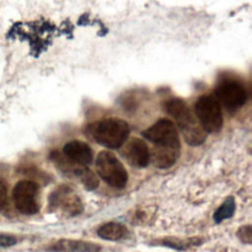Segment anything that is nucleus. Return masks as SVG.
<instances>
[{"mask_svg":"<svg viewBox=\"0 0 252 252\" xmlns=\"http://www.w3.org/2000/svg\"><path fill=\"white\" fill-rule=\"evenodd\" d=\"M163 107L168 115L176 122L177 127L187 144L191 146H199L205 142L207 132L182 99L170 98L164 102Z\"/></svg>","mask_w":252,"mask_h":252,"instance_id":"nucleus-1","label":"nucleus"},{"mask_svg":"<svg viewBox=\"0 0 252 252\" xmlns=\"http://www.w3.org/2000/svg\"><path fill=\"white\" fill-rule=\"evenodd\" d=\"M130 133L126 121L111 117L97 122L93 129V137L97 144L107 149H118L127 140Z\"/></svg>","mask_w":252,"mask_h":252,"instance_id":"nucleus-2","label":"nucleus"},{"mask_svg":"<svg viewBox=\"0 0 252 252\" xmlns=\"http://www.w3.org/2000/svg\"><path fill=\"white\" fill-rule=\"evenodd\" d=\"M194 110L195 116L207 133H218L221 129L222 112L216 96L212 94L200 96L195 102Z\"/></svg>","mask_w":252,"mask_h":252,"instance_id":"nucleus-3","label":"nucleus"},{"mask_svg":"<svg viewBox=\"0 0 252 252\" xmlns=\"http://www.w3.org/2000/svg\"><path fill=\"white\" fill-rule=\"evenodd\" d=\"M95 169L99 177L108 185L123 188L128 180V175L121 161L109 151H102L95 160Z\"/></svg>","mask_w":252,"mask_h":252,"instance_id":"nucleus-4","label":"nucleus"},{"mask_svg":"<svg viewBox=\"0 0 252 252\" xmlns=\"http://www.w3.org/2000/svg\"><path fill=\"white\" fill-rule=\"evenodd\" d=\"M142 135L157 148L180 149L178 131L170 119L161 118L158 120L151 127L144 130Z\"/></svg>","mask_w":252,"mask_h":252,"instance_id":"nucleus-5","label":"nucleus"},{"mask_svg":"<svg viewBox=\"0 0 252 252\" xmlns=\"http://www.w3.org/2000/svg\"><path fill=\"white\" fill-rule=\"evenodd\" d=\"M216 98L228 110H236L247 100V91L238 81L225 80L216 88Z\"/></svg>","mask_w":252,"mask_h":252,"instance_id":"nucleus-6","label":"nucleus"},{"mask_svg":"<svg viewBox=\"0 0 252 252\" xmlns=\"http://www.w3.org/2000/svg\"><path fill=\"white\" fill-rule=\"evenodd\" d=\"M38 186L28 180L19 181L13 189V200L19 212L26 215H32L38 211L36 196Z\"/></svg>","mask_w":252,"mask_h":252,"instance_id":"nucleus-7","label":"nucleus"},{"mask_svg":"<svg viewBox=\"0 0 252 252\" xmlns=\"http://www.w3.org/2000/svg\"><path fill=\"white\" fill-rule=\"evenodd\" d=\"M123 156L131 166L142 168L150 161V151L147 144L139 138H133L125 147Z\"/></svg>","mask_w":252,"mask_h":252,"instance_id":"nucleus-8","label":"nucleus"},{"mask_svg":"<svg viewBox=\"0 0 252 252\" xmlns=\"http://www.w3.org/2000/svg\"><path fill=\"white\" fill-rule=\"evenodd\" d=\"M63 154L70 161L80 165H88L93 160V152L91 147L79 140L68 142L63 147Z\"/></svg>","mask_w":252,"mask_h":252,"instance_id":"nucleus-9","label":"nucleus"},{"mask_svg":"<svg viewBox=\"0 0 252 252\" xmlns=\"http://www.w3.org/2000/svg\"><path fill=\"white\" fill-rule=\"evenodd\" d=\"M52 250L56 252H98L100 247L91 242L62 239L53 245Z\"/></svg>","mask_w":252,"mask_h":252,"instance_id":"nucleus-10","label":"nucleus"},{"mask_svg":"<svg viewBox=\"0 0 252 252\" xmlns=\"http://www.w3.org/2000/svg\"><path fill=\"white\" fill-rule=\"evenodd\" d=\"M180 154V149H164L155 147L152 152V160L158 168H167L175 163Z\"/></svg>","mask_w":252,"mask_h":252,"instance_id":"nucleus-11","label":"nucleus"},{"mask_svg":"<svg viewBox=\"0 0 252 252\" xmlns=\"http://www.w3.org/2000/svg\"><path fill=\"white\" fill-rule=\"evenodd\" d=\"M98 236L106 240H118L125 234V227L118 222H107L97 230Z\"/></svg>","mask_w":252,"mask_h":252,"instance_id":"nucleus-12","label":"nucleus"},{"mask_svg":"<svg viewBox=\"0 0 252 252\" xmlns=\"http://www.w3.org/2000/svg\"><path fill=\"white\" fill-rule=\"evenodd\" d=\"M235 210V202L232 197H228L224 200V202L220 205V207L216 211L214 215V219L217 222H220L221 220L230 218Z\"/></svg>","mask_w":252,"mask_h":252,"instance_id":"nucleus-13","label":"nucleus"},{"mask_svg":"<svg viewBox=\"0 0 252 252\" xmlns=\"http://www.w3.org/2000/svg\"><path fill=\"white\" fill-rule=\"evenodd\" d=\"M17 242L16 238L10 235H0V247H9Z\"/></svg>","mask_w":252,"mask_h":252,"instance_id":"nucleus-14","label":"nucleus"},{"mask_svg":"<svg viewBox=\"0 0 252 252\" xmlns=\"http://www.w3.org/2000/svg\"><path fill=\"white\" fill-rule=\"evenodd\" d=\"M6 201V187L5 185L0 181V211L5 205Z\"/></svg>","mask_w":252,"mask_h":252,"instance_id":"nucleus-15","label":"nucleus"}]
</instances>
